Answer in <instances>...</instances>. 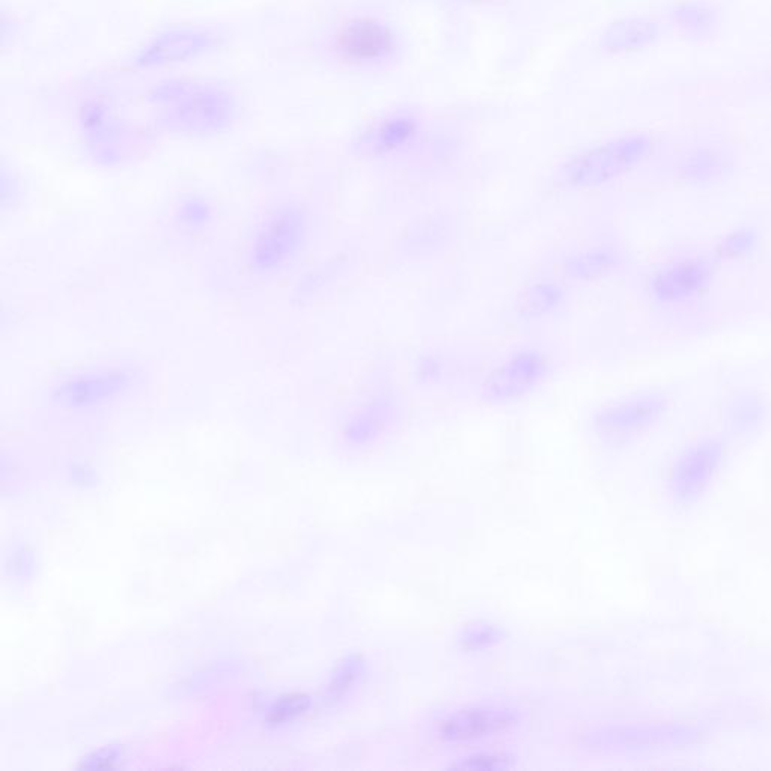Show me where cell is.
Returning a JSON list of instances; mask_svg holds the SVG:
<instances>
[{
    "label": "cell",
    "mask_w": 771,
    "mask_h": 771,
    "mask_svg": "<svg viewBox=\"0 0 771 771\" xmlns=\"http://www.w3.org/2000/svg\"><path fill=\"white\" fill-rule=\"evenodd\" d=\"M713 273V263L701 256L675 261L654 276V297L669 303L692 299L708 287Z\"/></svg>",
    "instance_id": "cell-1"
},
{
    "label": "cell",
    "mask_w": 771,
    "mask_h": 771,
    "mask_svg": "<svg viewBox=\"0 0 771 771\" xmlns=\"http://www.w3.org/2000/svg\"><path fill=\"white\" fill-rule=\"evenodd\" d=\"M386 38L388 37L381 32V29L365 23V25L353 26L342 35V47L347 52L366 56L374 50L380 52L381 49H386Z\"/></svg>",
    "instance_id": "cell-2"
},
{
    "label": "cell",
    "mask_w": 771,
    "mask_h": 771,
    "mask_svg": "<svg viewBox=\"0 0 771 771\" xmlns=\"http://www.w3.org/2000/svg\"><path fill=\"white\" fill-rule=\"evenodd\" d=\"M756 243H758V234L755 231L747 228L737 229L723 238L717 250L720 256L735 260V258L749 255L752 250H755Z\"/></svg>",
    "instance_id": "cell-3"
},
{
    "label": "cell",
    "mask_w": 771,
    "mask_h": 771,
    "mask_svg": "<svg viewBox=\"0 0 771 771\" xmlns=\"http://www.w3.org/2000/svg\"><path fill=\"white\" fill-rule=\"evenodd\" d=\"M723 166L725 163L717 157L711 156V153H701L698 156L690 157L684 163V175L687 178H695L696 181L710 180L722 172Z\"/></svg>",
    "instance_id": "cell-4"
}]
</instances>
